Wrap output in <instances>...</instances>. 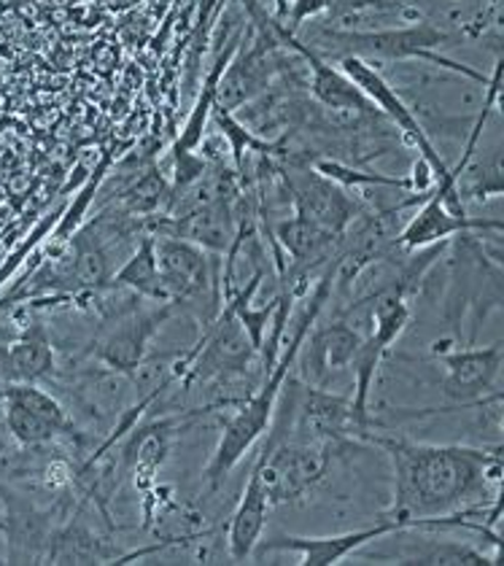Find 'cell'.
Listing matches in <instances>:
<instances>
[{
  "label": "cell",
  "mask_w": 504,
  "mask_h": 566,
  "mask_svg": "<svg viewBox=\"0 0 504 566\" xmlns=\"http://www.w3.org/2000/svg\"><path fill=\"white\" fill-rule=\"evenodd\" d=\"M238 46H241V35H235V39L227 41V46L221 49V52L217 54V60H213L211 71H208V76H206V84H202V90L198 95V103H195L192 114L187 116V122H183V130H181V135H178L174 154H192L200 149L202 138H206L208 119H211V111H213V106H217L219 82H221V76H224L230 60L235 57Z\"/></svg>",
  "instance_id": "d6986e66"
},
{
  "label": "cell",
  "mask_w": 504,
  "mask_h": 566,
  "mask_svg": "<svg viewBox=\"0 0 504 566\" xmlns=\"http://www.w3.org/2000/svg\"><path fill=\"white\" fill-rule=\"evenodd\" d=\"M116 558H122L119 545L97 532L84 510H76V515L52 532L44 564H111Z\"/></svg>",
  "instance_id": "9a60e30c"
},
{
  "label": "cell",
  "mask_w": 504,
  "mask_h": 566,
  "mask_svg": "<svg viewBox=\"0 0 504 566\" xmlns=\"http://www.w3.org/2000/svg\"><path fill=\"white\" fill-rule=\"evenodd\" d=\"M111 283L138 294L140 300H151V303H170L168 292H165L162 286V279H159L157 249H154L151 232H144V235L138 238L133 254L127 256L119 270H114Z\"/></svg>",
  "instance_id": "ffe728a7"
},
{
  "label": "cell",
  "mask_w": 504,
  "mask_h": 566,
  "mask_svg": "<svg viewBox=\"0 0 504 566\" xmlns=\"http://www.w3.org/2000/svg\"><path fill=\"white\" fill-rule=\"evenodd\" d=\"M459 232H502V221L475 219L470 213H453L442 202V195L432 187V192L418 202V211L408 219V224L397 232V249H427V245L451 240Z\"/></svg>",
  "instance_id": "5bb4252c"
},
{
  "label": "cell",
  "mask_w": 504,
  "mask_h": 566,
  "mask_svg": "<svg viewBox=\"0 0 504 566\" xmlns=\"http://www.w3.org/2000/svg\"><path fill=\"white\" fill-rule=\"evenodd\" d=\"M410 532L405 523L395 518H386L380 515L378 521L370 523L365 528H356V532H343V534H327V537H294V534H281V537L260 539L251 556L264 558L273 556V553H300V564L303 566H329L340 564L343 558H348L351 553H359L361 547H367L375 539L389 537V534Z\"/></svg>",
  "instance_id": "7c38bea8"
},
{
  "label": "cell",
  "mask_w": 504,
  "mask_h": 566,
  "mask_svg": "<svg viewBox=\"0 0 504 566\" xmlns=\"http://www.w3.org/2000/svg\"><path fill=\"white\" fill-rule=\"evenodd\" d=\"M332 292H335V260L324 268L322 279H318L316 289H313L307 307L303 311V316H300L297 327H294L292 343H288L286 348H281L279 359H275L273 367L264 373L260 389L251 394L249 399L238 402V413L224 423V432L219 437L217 451H213L211 461L206 464V472H202V478H206V483L211 485V489H219V485L230 478V472L241 464L245 453L254 448V442L267 432L275 413V402H279L281 386H284L286 375L292 373L300 343L305 340L307 332H311L313 324L318 322V313H322L324 303L332 297Z\"/></svg>",
  "instance_id": "7a4b0ae2"
},
{
  "label": "cell",
  "mask_w": 504,
  "mask_h": 566,
  "mask_svg": "<svg viewBox=\"0 0 504 566\" xmlns=\"http://www.w3.org/2000/svg\"><path fill=\"white\" fill-rule=\"evenodd\" d=\"M281 181H284L294 213L327 227L335 235H346L354 221L361 217V202L351 195V189L322 176L313 165H284Z\"/></svg>",
  "instance_id": "ba28073f"
},
{
  "label": "cell",
  "mask_w": 504,
  "mask_h": 566,
  "mask_svg": "<svg viewBox=\"0 0 504 566\" xmlns=\"http://www.w3.org/2000/svg\"><path fill=\"white\" fill-rule=\"evenodd\" d=\"M154 249H157L159 279L170 303H176L178 311L183 307L195 313L202 327L211 324L224 305V294H221L224 256L208 254L200 245L170 235H154Z\"/></svg>",
  "instance_id": "5b68a950"
},
{
  "label": "cell",
  "mask_w": 504,
  "mask_h": 566,
  "mask_svg": "<svg viewBox=\"0 0 504 566\" xmlns=\"http://www.w3.org/2000/svg\"><path fill=\"white\" fill-rule=\"evenodd\" d=\"M375 562H395V564H461V566H481L496 564L500 558L485 556L477 547L453 543V539L421 537L418 543H402L397 547H384L378 553H367Z\"/></svg>",
  "instance_id": "ac0fdd59"
},
{
  "label": "cell",
  "mask_w": 504,
  "mask_h": 566,
  "mask_svg": "<svg viewBox=\"0 0 504 566\" xmlns=\"http://www.w3.org/2000/svg\"><path fill=\"white\" fill-rule=\"evenodd\" d=\"M211 119L217 122L221 138H224L227 146H230L232 165H235V168H232V170H235L238 178L243 176L245 154H249V151L262 154V157H273V154L279 151V144H270V140L256 138V135L251 133L241 119H238L235 111L219 106V103H217V106H213V111H211Z\"/></svg>",
  "instance_id": "7402d4cb"
},
{
  "label": "cell",
  "mask_w": 504,
  "mask_h": 566,
  "mask_svg": "<svg viewBox=\"0 0 504 566\" xmlns=\"http://www.w3.org/2000/svg\"><path fill=\"white\" fill-rule=\"evenodd\" d=\"M275 35H279L281 46L288 49V52L300 54L305 60L307 73H311V95L316 97L318 106H324L327 111H335V114H354V116H384L378 108L361 95V90L356 87L351 78L340 71L337 65H332L329 60H324L322 54L313 52L311 46L305 44L303 39H297L294 33L281 24L279 20H273Z\"/></svg>",
  "instance_id": "4fadbf2b"
},
{
  "label": "cell",
  "mask_w": 504,
  "mask_h": 566,
  "mask_svg": "<svg viewBox=\"0 0 504 566\" xmlns=\"http://www.w3.org/2000/svg\"><path fill=\"white\" fill-rule=\"evenodd\" d=\"M343 446L305 440H264L254 472L267 494L270 507L303 500L329 472L332 459Z\"/></svg>",
  "instance_id": "52a82bcc"
},
{
  "label": "cell",
  "mask_w": 504,
  "mask_h": 566,
  "mask_svg": "<svg viewBox=\"0 0 504 566\" xmlns=\"http://www.w3.org/2000/svg\"><path fill=\"white\" fill-rule=\"evenodd\" d=\"M365 440L386 451L395 475V494L386 518L423 532L470 528L477 510L502 494V453L466 446H429L405 437L367 432ZM477 507V504H475Z\"/></svg>",
  "instance_id": "6da1fadb"
},
{
  "label": "cell",
  "mask_w": 504,
  "mask_h": 566,
  "mask_svg": "<svg viewBox=\"0 0 504 566\" xmlns=\"http://www.w3.org/2000/svg\"><path fill=\"white\" fill-rule=\"evenodd\" d=\"M313 168L322 176L332 178L335 184L346 189H361V187H391L402 189V192L413 195V181L410 176H386V174H365V170H356L351 165L337 163V159H318Z\"/></svg>",
  "instance_id": "cb8c5ba5"
},
{
  "label": "cell",
  "mask_w": 504,
  "mask_h": 566,
  "mask_svg": "<svg viewBox=\"0 0 504 566\" xmlns=\"http://www.w3.org/2000/svg\"><path fill=\"white\" fill-rule=\"evenodd\" d=\"M54 348L41 324L24 327L11 346H6V384H41L52 378Z\"/></svg>",
  "instance_id": "e0dca14e"
},
{
  "label": "cell",
  "mask_w": 504,
  "mask_h": 566,
  "mask_svg": "<svg viewBox=\"0 0 504 566\" xmlns=\"http://www.w3.org/2000/svg\"><path fill=\"white\" fill-rule=\"evenodd\" d=\"M459 184V195L461 200L470 202H481L489 200V197H500L504 192V184H502V146H491L489 151L481 154H472L470 159L464 163L461 174L456 176Z\"/></svg>",
  "instance_id": "44dd1931"
},
{
  "label": "cell",
  "mask_w": 504,
  "mask_h": 566,
  "mask_svg": "<svg viewBox=\"0 0 504 566\" xmlns=\"http://www.w3.org/2000/svg\"><path fill=\"white\" fill-rule=\"evenodd\" d=\"M324 14H327V0H288L286 17L281 24L288 33L297 35L307 20H322Z\"/></svg>",
  "instance_id": "d4e9b609"
},
{
  "label": "cell",
  "mask_w": 504,
  "mask_h": 566,
  "mask_svg": "<svg viewBox=\"0 0 504 566\" xmlns=\"http://www.w3.org/2000/svg\"><path fill=\"white\" fill-rule=\"evenodd\" d=\"M434 356L442 365V397L453 408H477L485 402L489 391H500L504 343L496 340L491 346H464L456 350L434 348Z\"/></svg>",
  "instance_id": "30bf717a"
},
{
  "label": "cell",
  "mask_w": 504,
  "mask_h": 566,
  "mask_svg": "<svg viewBox=\"0 0 504 566\" xmlns=\"http://www.w3.org/2000/svg\"><path fill=\"white\" fill-rule=\"evenodd\" d=\"M178 311L176 303H157L149 311H133L122 313V316L111 318V329L90 348V354L108 367L116 375H135L144 367L146 354H149V343L154 340L162 324L170 322V316Z\"/></svg>",
  "instance_id": "9c48e42d"
},
{
  "label": "cell",
  "mask_w": 504,
  "mask_h": 566,
  "mask_svg": "<svg viewBox=\"0 0 504 566\" xmlns=\"http://www.w3.org/2000/svg\"><path fill=\"white\" fill-rule=\"evenodd\" d=\"M367 11H384V14H399L405 22L421 20V9L405 3V0H327L324 24L332 28H354V20L365 17Z\"/></svg>",
  "instance_id": "603a6c76"
},
{
  "label": "cell",
  "mask_w": 504,
  "mask_h": 566,
  "mask_svg": "<svg viewBox=\"0 0 504 566\" xmlns=\"http://www.w3.org/2000/svg\"><path fill=\"white\" fill-rule=\"evenodd\" d=\"M307 44V41H305ZM456 44V35L442 30L432 20H416L402 28H384V30H356V28H332V24H318L313 30V44H307L324 60L335 57H359L367 63H429L440 71H451L456 76L472 78V82L483 84L489 76L475 67L456 63V60L445 57L442 49Z\"/></svg>",
  "instance_id": "3957f363"
},
{
  "label": "cell",
  "mask_w": 504,
  "mask_h": 566,
  "mask_svg": "<svg viewBox=\"0 0 504 566\" xmlns=\"http://www.w3.org/2000/svg\"><path fill=\"white\" fill-rule=\"evenodd\" d=\"M273 6H275V11H273V20H279V22H284V17H286V6H288V0H273Z\"/></svg>",
  "instance_id": "484cf974"
},
{
  "label": "cell",
  "mask_w": 504,
  "mask_h": 566,
  "mask_svg": "<svg viewBox=\"0 0 504 566\" xmlns=\"http://www.w3.org/2000/svg\"><path fill=\"white\" fill-rule=\"evenodd\" d=\"M448 283L442 294V318L453 337L461 340L466 329V346H477L483 322L504 303V268L500 240L485 243L475 232H459L448 240Z\"/></svg>",
  "instance_id": "277c9868"
},
{
  "label": "cell",
  "mask_w": 504,
  "mask_h": 566,
  "mask_svg": "<svg viewBox=\"0 0 504 566\" xmlns=\"http://www.w3.org/2000/svg\"><path fill=\"white\" fill-rule=\"evenodd\" d=\"M365 332L356 329L346 318H335L327 324H313L311 340L300 343L294 365L300 367V378L318 389H332L340 375L351 370V361L359 350Z\"/></svg>",
  "instance_id": "8fae6325"
},
{
  "label": "cell",
  "mask_w": 504,
  "mask_h": 566,
  "mask_svg": "<svg viewBox=\"0 0 504 566\" xmlns=\"http://www.w3.org/2000/svg\"><path fill=\"white\" fill-rule=\"evenodd\" d=\"M270 500L264 494L260 475L251 470L249 483H245L241 502H238L235 513H232L230 523H227V547L235 562H245L254 553L256 543L262 539L264 523H267Z\"/></svg>",
  "instance_id": "2e32d148"
},
{
  "label": "cell",
  "mask_w": 504,
  "mask_h": 566,
  "mask_svg": "<svg viewBox=\"0 0 504 566\" xmlns=\"http://www.w3.org/2000/svg\"><path fill=\"white\" fill-rule=\"evenodd\" d=\"M260 350L251 346L243 324L232 313L230 305H221L211 324L202 327V335L189 354H181L178 365L170 367V375L183 386L217 384V380L245 378L254 370Z\"/></svg>",
  "instance_id": "8992f818"
}]
</instances>
